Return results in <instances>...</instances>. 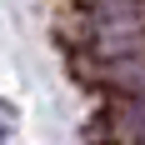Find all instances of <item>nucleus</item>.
<instances>
[{"instance_id": "obj_1", "label": "nucleus", "mask_w": 145, "mask_h": 145, "mask_svg": "<svg viewBox=\"0 0 145 145\" xmlns=\"http://www.w3.org/2000/svg\"><path fill=\"white\" fill-rule=\"evenodd\" d=\"M115 145H145V140H115Z\"/></svg>"}]
</instances>
